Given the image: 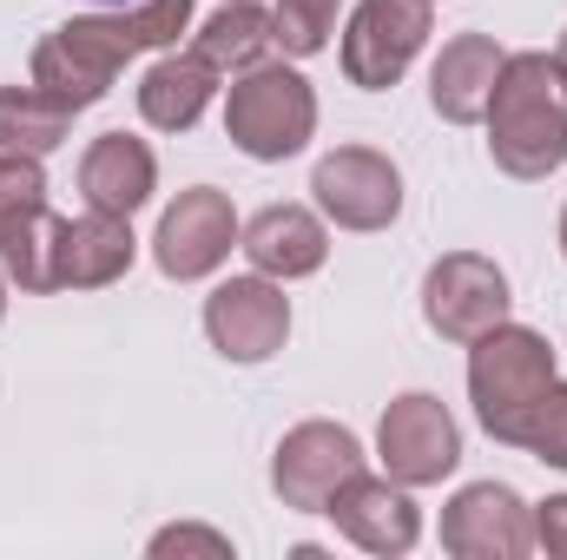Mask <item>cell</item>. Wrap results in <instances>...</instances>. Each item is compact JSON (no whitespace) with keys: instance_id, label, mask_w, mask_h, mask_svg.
I'll return each mask as SVG.
<instances>
[{"instance_id":"obj_5","label":"cell","mask_w":567,"mask_h":560,"mask_svg":"<svg viewBox=\"0 0 567 560\" xmlns=\"http://www.w3.org/2000/svg\"><path fill=\"white\" fill-rule=\"evenodd\" d=\"M317 211L343 231H390L403 218V172L377 145H337L310 172Z\"/></svg>"},{"instance_id":"obj_25","label":"cell","mask_w":567,"mask_h":560,"mask_svg":"<svg viewBox=\"0 0 567 560\" xmlns=\"http://www.w3.org/2000/svg\"><path fill=\"white\" fill-rule=\"evenodd\" d=\"M152 554L172 560V554H205V560H231V535H218V528H198V521H172V528H158L152 535Z\"/></svg>"},{"instance_id":"obj_6","label":"cell","mask_w":567,"mask_h":560,"mask_svg":"<svg viewBox=\"0 0 567 560\" xmlns=\"http://www.w3.org/2000/svg\"><path fill=\"white\" fill-rule=\"evenodd\" d=\"M508 271L482 251H442L423 278V323L442 343H475L508 323Z\"/></svg>"},{"instance_id":"obj_31","label":"cell","mask_w":567,"mask_h":560,"mask_svg":"<svg viewBox=\"0 0 567 560\" xmlns=\"http://www.w3.org/2000/svg\"><path fill=\"white\" fill-rule=\"evenodd\" d=\"M429 7H435V0H429Z\"/></svg>"},{"instance_id":"obj_12","label":"cell","mask_w":567,"mask_h":560,"mask_svg":"<svg viewBox=\"0 0 567 560\" xmlns=\"http://www.w3.org/2000/svg\"><path fill=\"white\" fill-rule=\"evenodd\" d=\"M442 548L455 560H522L535 548V508L508 481H468L442 508Z\"/></svg>"},{"instance_id":"obj_26","label":"cell","mask_w":567,"mask_h":560,"mask_svg":"<svg viewBox=\"0 0 567 560\" xmlns=\"http://www.w3.org/2000/svg\"><path fill=\"white\" fill-rule=\"evenodd\" d=\"M535 548L567 560V495H548V501L535 508Z\"/></svg>"},{"instance_id":"obj_20","label":"cell","mask_w":567,"mask_h":560,"mask_svg":"<svg viewBox=\"0 0 567 560\" xmlns=\"http://www.w3.org/2000/svg\"><path fill=\"white\" fill-rule=\"evenodd\" d=\"M73 106H60L53 93H40L33 80L27 86H0V152H27V158H47L73 139Z\"/></svg>"},{"instance_id":"obj_13","label":"cell","mask_w":567,"mask_h":560,"mask_svg":"<svg viewBox=\"0 0 567 560\" xmlns=\"http://www.w3.org/2000/svg\"><path fill=\"white\" fill-rule=\"evenodd\" d=\"M330 521H337V535L343 541H357L363 554H410L416 541H423V508L410 501V488L403 481H390V475H350L337 495H330V508H323Z\"/></svg>"},{"instance_id":"obj_24","label":"cell","mask_w":567,"mask_h":560,"mask_svg":"<svg viewBox=\"0 0 567 560\" xmlns=\"http://www.w3.org/2000/svg\"><path fill=\"white\" fill-rule=\"evenodd\" d=\"M33 211H47V172H40V158L0 152V231H13Z\"/></svg>"},{"instance_id":"obj_29","label":"cell","mask_w":567,"mask_h":560,"mask_svg":"<svg viewBox=\"0 0 567 560\" xmlns=\"http://www.w3.org/2000/svg\"><path fill=\"white\" fill-rule=\"evenodd\" d=\"M0 317H7V278H0Z\"/></svg>"},{"instance_id":"obj_9","label":"cell","mask_w":567,"mask_h":560,"mask_svg":"<svg viewBox=\"0 0 567 560\" xmlns=\"http://www.w3.org/2000/svg\"><path fill=\"white\" fill-rule=\"evenodd\" d=\"M357 468H363L357 428L310 416L278 442V455H271V488H278V501L290 508V515H323L330 495H337Z\"/></svg>"},{"instance_id":"obj_18","label":"cell","mask_w":567,"mask_h":560,"mask_svg":"<svg viewBox=\"0 0 567 560\" xmlns=\"http://www.w3.org/2000/svg\"><path fill=\"white\" fill-rule=\"evenodd\" d=\"M212 93H218V73H212L198 53L165 46L140 80V120L152 126V133H192V126L205 120Z\"/></svg>"},{"instance_id":"obj_17","label":"cell","mask_w":567,"mask_h":560,"mask_svg":"<svg viewBox=\"0 0 567 560\" xmlns=\"http://www.w3.org/2000/svg\"><path fill=\"white\" fill-rule=\"evenodd\" d=\"M238 251L251 258V271L290 283V278L323 271V258H330V231H323V218L303 211V205H265V211L245 225Z\"/></svg>"},{"instance_id":"obj_7","label":"cell","mask_w":567,"mask_h":560,"mask_svg":"<svg viewBox=\"0 0 567 560\" xmlns=\"http://www.w3.org/2000/svg\"><path fill=\"white\" fill-rule=\"evenodd\" d=\"M238 238H245V225H238L231 198H225L218 185H192V191H178V198L158 211L152 265L172 283H198L238 251Z\"/></svg>"},{"instance_id":"obj_19","label":"cell","mask_w":567,"mask_h":560,"mask_svg":"<svg viewBox=\"0 0 567 560\" xmlns=\"http://www.w3.org/2000/svg\"><path fill=\"white\" fill-rule=\"evenodd\" d=\"M271 46H278V27H271V13L258 7V0H225L205 27H198V40H192V53L225 80H238V73H251L258 60H271Z\"/></svg>"},{"instance_id":"obj_23","label":"cell","mask_w":567,"mask_h":560,"mask_svg":"<svg viewBox=\"0 0 567 560\" xmlns=\"http://www.w3.org/2000/svg\"><path fill=\"white\" fill-rule=\"evenodd\" d=\"M337 13H343V0H278V7H271L278 46L290 53V60L323 53V46H330V33H337Z\"/></svg>"},{"instance_id":"obj_3","label":"cell","mask_w":567,"mask_h":560,"mask_svg":"<svg viewBox=\"0 0 567 560\" xmlns=\"http://www.w3.org/2000/svg\"><path fill=\"white\" fill-rule=\"evenodd\" d=\"M317 133V86L284 66V60H258L251 73L231 80L225 93V139L258 165H284L297 158Z\"/></svg>"},{"instance_id":"obj_22","label":"cell","mask_w":567,"mask_h":560,"mask_svg":"<svg viewBox=\"0 0 567 560\" xmlns=\"http://www.w3.org/2000/svg\"><path fill=\"white\" fill-rule=\"evenodd\" d=\"M508 448H528L535 462H548V468H567V383L555 376L535 403H528V416L515 422V435H508Z\"/></svg>"},{"instance_id":"obj_30","label":"cell","mask_w":567,"mask_h":560,"mask_svg":"<svg viewBox=\"0 0 567 560\" xmlns=\"http://www.w3.org/2000/svg\"><path fill=\"white\" fill-rule=\"evenodd\" d=\"M100 7H133V0H100Z\"/></svg>"},{"instance_id":"obj_15","label":"cell","mask_w":567,"mask_h":560,"mask_svg":"<svg viewBox=\"0 0 567 560\" xmlns=\"http://www.w3.org/2000/svg\"><path fill=\"white\" fill-rule=\"evenodd\" d=\"M133 258H140L133 218H113V211L66 218L60 251H53V290H106L133 271Z\"/></svg>"},{"instance_id":"obj_10","label":"cell","mask_w":567,"mask_h":560,"mask_svg":"<svg viewBox=\"0 0 567 560\" xmlns=\"http://www.w3.org/2000/svg\"><path fill=\"white\" fill-rule=\"evenodd\" d=\"M429 20H435L429 0H363L350 13V27H343V73H350V86H363V93L396 86L410 73V60L423 53Z\"/></svg>"},{"instance_id":"obj_16","label":"cell","mask_w":567,"mask_h":560,"mask_svg":"<svg viewBox=\"0 0 567 560\" xmlns=\"http://www.w3.org/2000/svg\"><path fill=\"white\" fill-rule=\"evenodd\" d=\"M80 191H86V211H113V218H133L152 205L158 191V158L152 145L133 133H100L80 158Z\"/></svg>"},{"instance_id":"obj_11","label":"cell","mask_w":567,"mask_h":560,"mask_svg":"<svg viewBox=\"0 0 567 560\" xmlns=\"http://www.w3.org/2000/svg\"><path fill=\"white\" fill-rule=\"evenodd\" d=\"M205 336L225 363H271L290 336V297L278 278L251 271V278H231L205 297Z\"/></svg>"},{"instance_id":"obj_21","label":"cell","mask_w":567,"mask_h":560,"mask_svg":"<svg viewBox=\"0 0 567 560\" xmlns=\"http://www.w3.org/2000/svg\"><path fill=\"white\" fill-rule=\"evenodd\" d=\"M60 225L53 211H33L20 218L13 231H0V271L20 283V290H53V251H60Z\"/></svg>"},{"instance_id":"obj_8","label":"cell","mask_w":567,"mask_h":560,"mask_svg":"<svg viewBox=\"0 0 567 560\" xmlns=\"http://www.w3.org/2000/svg\"><path fill=\"white\" fill-rule=\"evenodd\" d=\"M377 462H383V475L403 481V488H435V481H449L455 462H462V428L449 416V403L429 396V390L396 396V403L383 409V422H377Z\"/></svg>"},{"instance_id":"obj_4","label":"cell","mask_w":567,"mask_h":560,"mask_svg":"<svg viewBox=\"0 0 567 560\" xmlns=\"http://www.w3.org/2000/svg\"><path fill=\"white\" fill-rule=\"evenodd\" d=\"M555 376H561V370H555V350H548V336L528 330V323H495L488 336L468 343V403H475L482 428H488L502 448H508L515 422L528 416V403H535Z\"/></svg>"},{"instance_id":"obj_1","label":"cell","mask_w":567,"mask_h":560,"mask_svg":"<svg viewBox=\"0 0 567 560\" xmlns=\"http://www.w3.org/2000/svg\"><path fill=\"white\" fill-rule=\"evenodd\" d=\"M192 27V0H133V7H106V13H80L66 27H53L33 46V86L53 93L60 106L86 113L113 93L120 66L140 53L178 46V33Z\"/></svg>"},{"instance_id":"obj_28","label":"cell","mask_w":567,"mask_h":560,"mask_svg":"<svg viewBox=\"0 0 567 560\" xmlns=\"http://www.w3.org/2000/svg\"><path fill=\"white\" fill-rule=\"evenodd\" d=\"M555 60H561V66H567V33H561V46H555Z\"/></svg>"},{"instance_id":"obj_14","label":"cell","mask_w":567,"mask_h":560,"mask_svg":"<svg viewBox=\"0 0 567 560\" xmlns=\"http://www.w3.org/2000/svg\"><path fill=\"white\" fill-rule=\"evenodd\" d=\"M502 60H508V46L495 33H455V40H442V53L429 66V106L449 126H482L488 93L502 80Z\"/></svg>"},{"instance_id":"obj_2","label":"cell","mask_w":567,"mask_h":560,"mask_svg":"<svg viewBox=\"0 0 567 560\" xmlns=\"http://www.w3.org/2000/svg\"><path fill=\"white\" fill-rule=\"evenodd\" d=\"M488 158L508 178H548L567 165V66L555 53H508L488 93Z\"/></svg>"},{"instance_id":"obj_27","label":"cell","mask_w":567,"mask_h":560,"mask_svg":"<svg viewBox=\"0 0 567 560\" xmlns=\"http://www.w3.org/2000/svg\"><path fill=\"white\" fill-rule=\"evenodd\" d=\"M561 258H567V205H561Z\"/></svg>"}]
</instances>
